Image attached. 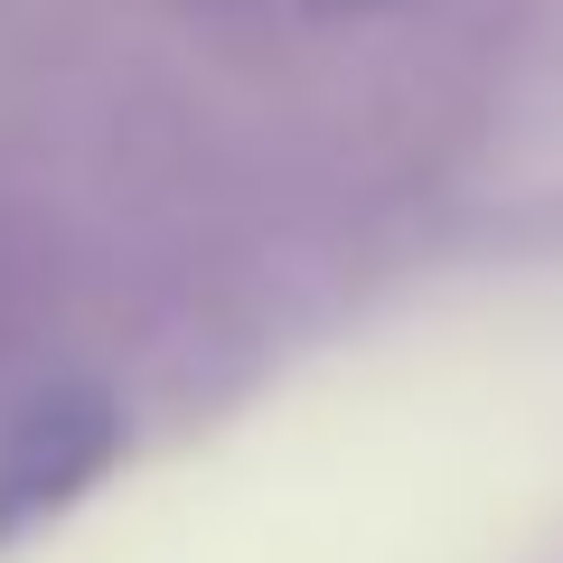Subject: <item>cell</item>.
<instances>
[{
  "label": "cell",
  "mask_w": 563,
  "mask_h": 563,
  "mask_svg": "<svg viewBox=\"0 0 563 563\" xmlns=\"http://www.w3.org/2000/svg\"><path fill=\"white\" fill-rule=\"evenodd\" d=\"M122 461V404L95 385H57V395L20 404L0 432V554L57 526L103 470Z\"/></svg>",
  "instance_id": "6da1fadb"
},
{
  "label": "cell",
  "mask_w": 563,
  "mask_h": 563,
  "mask_svg": "<svg viewBox=\"0 0 563 563\" xmlns=\"http://www.w3.org/2000/svg\"><path fill=\"white\" fill-rule=\"evenodd\" d=\"M225 10H301V20H366V10H395V0H225Z\"/></svg>",
  "instance_id": "7a4b0ae2"
}]
</instances>
